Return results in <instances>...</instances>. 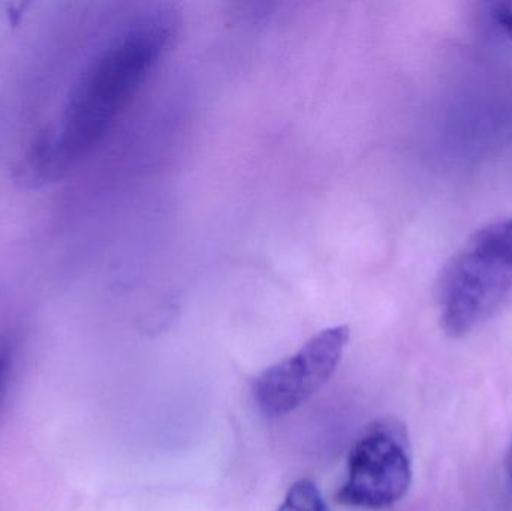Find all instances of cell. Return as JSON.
Wrapping results in <instances>:
<instances>
[{
	"mask_svg": "<svg viewBox=\"0 0 512 511\" xmlns=\"http://www.w3.org/2000/svg\"><path fill=\"white\" fill-rule=\"evenodd\" d=\"M177 30L176 14L156 8L120 30L81 72L53 131L60 176L104 140L173 44Z\"/></svg>",
	"mask_w": 512,
	"mask_h": 511,
	"instance_id": "1",
	"label": "cell"
},
{
	"mask_svg": "<svg viewBox=\"0 0 512 511\" xmlns=\"http://www.w3.org/2000/svg\"><path fill=\"white\" fill-rule=\"evenodd\" d=\"M511 293L512 218H507L475 231L442 270V330L450 338H465L492 318Z\"/></svg>",
	"mask_w": 512,
	"mask_h": 511,
	"instance_id": "2",
	"label": "cell"
},
{
	"mask_svg": "<svg viewBox=\"0 0 512 511\" xmlns=\"http://www.w3.org/2000/svg\"><path fill=\"white\" fill-rule=\"evenodd\" d=\"M412 474L405 426L396 419L376 420L364 429L349 453L345 482L336 501L363 509L393 506L408 494Z\"/></svg>",
	"mask_w": 512,
	"mask_h": 511,
	"instance_id": "3",
	"label": "cell"
},
{
	"mask_svg": "<svg viewBox=\"0 0 512 511\" xmlns=\"http://www.w3.org/2000/svg\"><path fill=\"white\" fill-rule=\"evenodd\" d=\"M348 326H334L321 330L276 365L256 377L254 401L268 417L292 413L306 404L328 383L349 342Z\"/></svg>",
	"mask_w": 512,
	"mask_h": 511,
	"instance_id": "4",
	"label": "cell"
},
{
	"mask_svg": "<svg viewBox=\"0 0 512 511\" xmlns=\"http://www.w3.org/2000/svg\"><path fill=\"white\" fill-rule=\"evenodd\" d=\"M60 177L62 176L57 164L54 132H41L23 156V161L18 167V180L26 188L36 189Z\"/></svg>",
	"mask_w": 512,
	"mask_h": 511,
	"instance_id": "5",
	"label": "cell"
},
{
	"mask_svg": "<svg viewBox=\"0 0 512 511\" xmlns=\"http://www.w3.org/2000/svg\"><path fill=\"white\" fill-rule=\"evenodd\" d=\"M279 511H328L321 492L312 480H298L289 488Z\"/></svg>",
	"mask_w": 512,
	"mask_h": 511,
	"instance_id": "6",
	"label": "cell"
},
{
	"mask_svg": "<svg viewBox=\"0 0 512 511\" xmlns=\"http://www.w3.org/2000/svg\"><path fill=\"white\" fill-rule=\"evenodd\" d=\"M14 365V342L8 335H0V405L8 392Z\"/></svg>",
	"mask_w": 512,
	"mask_h": 511,
	"instance_id": "7",
	"label": "cell"
},
{
	"mask_svg": "<svg viewBox=\"0 0 512 511\" xmlns=\"http://www.w3.org/2000/svg\"><path fill=\"white\" fill-rule=\"evenodd\" d=\"M493 18L501 27L502 32L512 41V0L495 3L493 6Z\"/></svg>",
	"mask_w": 512,
	"mask_h": 511,
	"instance_id": "8",
	"label": "cell"
},
{
	"mask_svg": "<svg viewBox=\"0 0 512 511\" xmlns=\"http://www.w3.org/2000/svg\"><path fill=\"white\" fill-rule=\"evenodd\" d=\"M505 476H507L508 488L512 494V440L508 447L507 458H505Z\"/></svg>",
	"mask_w": 512,
	"mask_h": 511,
	"instance_id": "9",
	"label": "cell"
}]
</instances>
